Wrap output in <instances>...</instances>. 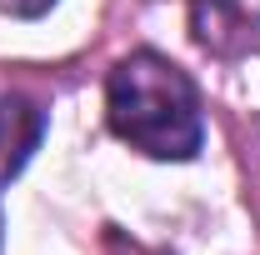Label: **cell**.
I'll list each match as a JSON object with an SVG mask.
<instances>
[{
    "label": "cell",
    "instance_id": "1",
    "mask_svg": "<svg viewBox=\"0 0 260 255\" xmlns=\"http://www.w3.org/2000/svg\"><path fill=\"white\" fill-rule=\"evenodd\" d=\"M110 130L150 160H190L205 140L200 95L190 75L155 50H135L110 70L105 85Z\"/></svg>",
    "mask_w": 260,
    "mask_h": 255
},
{
    "label": "cell",
    "instance_id": "2",
    "mask_svg": "<svg viewBox=\"0 0 260 255\" xmlns=\"http://www.w3.org/2000/svg\"><path fill=\"white\" fill-rule=\"evenodd\" d=\"M45 135V110L25 95H0V185H10Z\"/></svg>",
    "mask_w": 260,
    "mask_h": 255
},
{
    "label": "cell",
    "instance_id": "3",
    "mask_svg": "<svg viewBox=\"0 0 260 255\" xmlns=\"http://www.w3.org/2000/svg\"><path fill=\"white\" fill-rule=\"evenodd\" d=\"M55 0H0V10L5 15H20V20H35V15H45Z\"/></svg>",
    "mask_w": 260,
    "mask_h": 255
}]
</instances>
